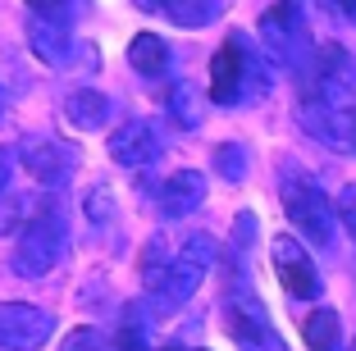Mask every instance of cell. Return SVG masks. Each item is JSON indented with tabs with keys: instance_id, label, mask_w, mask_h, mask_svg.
Returning <instances> with one entry per match:
<instances>
[{
	"instance_id": "cell-1",
	"label": "cell",
	"mask_w": 356,
	"mask_h": 351,
	"mask_svg": "<svg viewBox=\"0 0 356 351\" xmlns=\"http://www.w3.org/2000/svg\"><path fill=\"white\" fill-rule=\"evenodd\" d=\"M265 92H270L265 55H256V46L242 32H229V42L210 60V101L215 105H247V101H261Z\"/></svg>"
},
{
	"instance_id": "cell-2",
	"label": "cell",
	"mask_w": 356,
	"mask_h": 351,
	"mask_svg": "<svg viewBox=\"0 0 356 351\" xmlns=\"http://www.w3.org/2000/svg\"><path fill=\"white\" fill-rule=\"evenodd\" d=\"M69 251V219L60 206H42L14 242V274L19 279H46Z\"/></svg>"
},
{
	"instance_id": "cell-3",
	"label": "cell",
	"mask_w": 356,
	"mask_h": 351,
	"mask_svg": "<svg viewBox=\"0 0 356 351\" xmlns=\"http://www.w3.org/2000/svg\"><path fill=\"white\" fill-rule=\"evenodd\" d=\"M210 265H215V238H210V233H192V238L174 251V260H169V269L156 279V288H147L151 306H156L160 315H169V310H178L183 301H192V292L206 283Z\"/></svg>"
},
{
	"instance_id": "cell-4",
	"label": "cell",
	"mask_w": 356,
	"mask_h": 351,
	"mask_svg": "<svg viewBox=\"0 0 356 351\" xmlns=\"http://www.w3.org/2000/svg\"><path fill=\"white\" fill-rule=\"evenodd\" d=\"M283 192V210L293 219V228L315 247H329L334 242V224H338V206L320 192V183H311L306 174H283L279 183Z\"/></svg>"
},
{
	"instance_id": "cell-5",
	"label": "cell",
	"mask_w": 356,
	"mask_h": 351,
	"mask_svg": "<svg viewBox=\"0 0 356 351\" xmlns=\"http://www.w3.org/2000/svg\"><path fill=\"white\" fill-rule=\"evenodd\" d=\"M261 46L283 69H306V64L315 60L311 28H306L297 0H279V5H270V10L261 14Z\"/></svg>"
},
{
	"instance_id": "cell-6",
	"label": "cell",
	"mask_w": 356,
	"mask_h": 351,
	"mask_svg": "<svg viewBox=\"0 0 356 351\" xmlns=\"http://www.w3.org/2000/svg\"><path fill=\"white\" fill-rule=\"evenodd\" d=\"M224 329H229L238 351H288V342L279 338V329L270 324V315H265V306L256 297H229Z\"/></svg>"
},
{
	"instance_id": "cell-7",
	"label": "cell",
	"mask_w": 356,
	"mask_h": 351,
	"mask_svg": "<svg viewBox=\"0 0 356 351\" xmlns=\"http://www.w3.org/2000/svg\"><path fill=\"white\" fill-rule=\"evenodd\" d=\"M55 333V315L28 301H0V347L5 351H37Z\"/></svg>"
},
{
	"instance_id": "cell-8",
	"label": "cell",
	"mask_w": 356,
	"mask_h": 351,
	"mask_svg": "<svg viewBox=\"0 0 356 351\" xmlns=\"http://www.w3.org/2000/svg\"><path fill=\"white\" fill-rule=\"evenodd\" d=\"M270 256H274V274H279L288 297H297V301L320 297V269H315L311 251H306L293 233H279V238L270 242Z\"/></svg>"
},
{
	"instance_id": "cell-9",
	"label": "cell",
	"mask_w": 356,
	"mask_h": 351,
	"mask_svg": "<svg viewBox=\"0 0 356 351\" xmlns=\"http://www.w3.org/2000/svg\"><path fill=\"white\" fill-rule=\"evenodd\" d=\"M19 160L42 187H64L69 174L78 169V151L69 142H60V137H28L19 146Z\"/></svg>"
},
{
	"instance_id": "cell-10",
	"label": "cell",
	"mask_w": 356,
	"mask_h": 351,
	"mask_svg": "<svg viewBox=\"0 0 356 351\" xmlns=\"http://www.w3.org/2000/svg\"><path fill=\"white\" fill-rule=\"evenodd\" d=\"M311 78H315V87H311L315 96H325V101H334V105H347V96L356 92V60L338 42H329V46L315 51Z\"/></svg>"
},
{
	"instance_id": "cell-11",
	"label": "cell",
	"mask_w": 356,
	"mask_h": 351,
	"mask_svg": "<svg viewBox=\"0 0 356 351\" xmlns=\"http://www.w3.org/2000/svg\"><path fill=\"white\" fill-rule=\"evenodd\" d=\"M297 119H302L306 133L320 137L325 146H338V151L356 146L352 142V119H347V110H343V105H334V101H325V96L306 92L302 105H297Z\"/></svg>"
},
{
	"instance_id": "cell-12",
	"label": "cell",
	"mask_w": 356,
	"mask_h": 351,
	"mask_svg": "<svg viewBox=\"0 0 356 351\" xmlns=\"http://www.w3.org/2000/svg\"><path fill=\"white\" fill-rule=\"evenodd\" d=\"M110 155H115L124 169L156 165V160H160V133H156V124L133 119V124H124L119 133H110Z\"/></svg>"
},
{
	"instance_id": "cell-13",
	"label": "cell",
	"mask_w": 356,
	"mask_h": 351,
	"mask_svg": "<svg viewBox=\"0 0 356 351\" xmlns=\"http://www.w3.org/2000/svg\"><path fill=\"white\" fill-rule=\"evenodd\" d=\"M206 201V174L201 169H174L160 187V210L165 219H183Z\"/></svg>"
},
{
	"instance_id": "cell-14",
	"label": "cell",
	"mask_w": 356,
	"mask_h": 351,
	"mask_svg": "<svg viewBox=\"0 0 356 351\" xmlns=\"http://www.w3.org/2000/svg\"><path fill=\"white\" fill-rule=\"evenodd\" d=\"M64 119L78 133H96V128L110 124V96L96 92V87H78V92L64 96Z\"/></svg>"
},
{
	"instance_id": "cell-15",
	"label": "cell",
	"mask_w": 356,
	"mask_h": 351,
	"mask_svg": "<svg viewBox=\"0 0 356 351\" xmlns=\"http://www.w3.org/2000/svg\"><path fill=\"white\" fill-rule=\"evenodd\" d=\"M28 46H32V55L42 64H51V69H64V64H69V32H64V23L32 19L28 23Z\"/></svg>"
},
{
	"instance_id": "cell-16",
	"label": "cell",
	"mask_w": 356,
	"mask_h": 351,
	"mask_svg": "<svg viewBox=\"0 0 356 351\" xmlns=\"http://www.w3.org/2000/svg\"><path fill=\"white\" fill-rule=\"evenodd\" d=\"M128 64H133L142 78H165L169 73V42L156 32H137L128 42Z\"/></svg>"
},
{
	"instance_id": "cell-17",
	"label": "cell",
	"mask_w": 356,
	"mask_h": 351,
	"mask_svg": "<svg viewBox=\"0 0 356 351\" xmlns=\"http://www.w3.org/2000/svg\"><path fill=\"white\" fill-rule=\"evenodd\" d=\"M220 10L224 0H165L169 23H178V28H210L220 19Z\"/></svg>"
},
{
	"instance_id": "cell-18",
	"label": "cell",
	"mask_w": 356,
	"mask_h": 351,
	"mask_svg": "<svg viewBox=\"0 0 356 351\" xmlns=\"http://www.w3.org/2000/svg\"><path fill=\"white\" fill-rule=\"evenodd\" d=\"M302 338L311 351H334L338 347V310H329V306L311 310L306 324H302Z\"/></svg>"
},
{
	"instance_id": "cell-19",
	"label": "cell",
	"mask_w": 356,
	"mask_h": 351,
	"mask_svg": "<svg viewBox=\"0 0 356 351\" xmlns=\"http://www.w3.org/2000/svg\"><path fill=\"white\" fill-rule=\"evenodd\" d=\"M165 105H169V114H174V124H183V128H197V124H201V105H197V92H192L188 83H174V87H169Z\"/></svg>"
},
{
	"instance_id": "cell-20",
	"label": "cell",
	"mask_w": 356,
	"mask_h": 351,
	"mask_svg": "<svg viewBox=\"0 0 356 351\" xmlns=\"http://www.w3.org/2000/svg\"><path fill=\"white\" fill-rule=\"evenodd\" d=\"M215 169H220L224 178H229V183H242V178H247V151H242V146H215Z\"/></svg>"
},
{
	"instance_id": "cell-21",
	"label": "cell",
	"mask_w": 356,
	"mask_h": 351,
	"mask_svg": "<svg viewBox=\"0 0 356 351\" xmlns=\"http://www.w3.org/2000/svg\"><path fill=\"white\" fill-rule=\"evenodd\" d=\"M110 351H151V347H147V333H142V324H133V320H128L124 329L115 333Z\"/></svg>"
},
{
	"instance_id": "cell-22",
	"label": "cell",
	"mask_w": 356,
	"mask_h": 351,
	"mask_svg": "<svg viewBox=\"0 0 356 351\" xmlns=\"http://www.w3.org/2000/svg\"><path fill=\"white\" fill-rule=\"evenodd\" d=\"M60 351H105V338L96 329H74L60 342Z\"/></svg>"
},
{
	"instance_id": "cell-23",
	"label": "cell",
	"mask_w": 356,
	"mask_h": 351,
	"mask_svg": "<svg viewBox=\"0 0 356 351\" xmlns=\"http://www.w3.org/2000/svg\"><path fill=\"white\" fill-rule=\"evenodd\" d=\"M37 19H51V23H60V19H69V10H74V0H23Z\"/></svg>"
},
{
	"instance_id": "cell-24",
	"label": "cell",
	"mask_w": 356,
	"mask_h": 351,
	"mask_svg": "<svg viewBox=\"0 0 356 351\" xmlns=\"http://www.w3.org/2000/svg\"><path fill=\"white\" fill-rule=\"evenodd\" d=\"M334 206H338V219H343V228L356 238V183H347L343 192H338V201H334Z\"/></svg>"
},
{
	"instance_id": "cell-25",
	"label": "cell",
	"mask_w": 356,
	"mask_h": 351,
	"mask_svg": "<svg viewBox=\"0 0 356 351\" xmlns=\"http://www.w3.org/2000/svg\"><path fill=\"white\" fill-rule=\"evenodd\" d=\"M105 201H110V192H105V187H96V192H92V201H87V215H92L96 224H101V219L110 215V210H105Z\"/></svg>"
},
{
	"instance_id": "cell-26",
	"label": "cell",
	"mask_w": 356,
	"mask_h": 351,
	"mask_svg": "<svg viewBox=\"0 0 356 351\" xmlns=\"http://www.w3.org/2000/svg\"><path fill=\"white\" fill-rule=\"evenodd\" d=\"M10 174H14V151H10V146H0V192L10 187Z\"/></svg>"
},
{
	"instance_id": "cell-27",
	"label": "cell",
	"mask_w": 356,
	"mask_h": 351,
	"mask_svg": "<svg viewBox=\"0 0 356 351\" xmlns=\"http://www.w3.org/2000/svg\"><path fill=\"white\" fill-rule=\"evenodd\" d=\"M334 5H338V10H343V14H347V19H352V23H356V0H334Z\"/></svg>"
},
{
	"instance_id": "cell-28",
	"label": "cell",
	"mask_w": 356,
	"mask_h": 351,
	"mask_svg": "<svg viewBox=\"0 0 356 351\" xmlns=\"http://www.w3.org/2000/svg\"><path fill=\"white\" fill-rule=\"evenodd\" d=\"M133 5H137V10H147V14L151 10H165V0H133Z\"/></svg>"
},
{
	"instance_id": "cell-29",
	"label": "cell",
	"mask_w": 356,
	"mask_h": 351,
	"mask_svg": "<svg viewBox=\"0 0 356 351\" xmlns=\"http://www.w3.org/2000/svg\"><path fill=\"white\" fill-rule=\"evenodd\" d=\"M5 105H10V96H5V87H0V114H5Z\"/></svg>"
},
{
	"instance_id": "cell-30",
	"label": "cell",
	"mask_w": 356,
	"mask_h": 351,
	"mask_svg": "<svg viewBox=\"0 0 356 351\" xmlns=\"http://www.w3.org/2000/svg\"><path fill=\"white\" fill-rule=\"evenodd\" d=\"M352 142H356V119H352Z\"/></svg>"
},
{
	"instance_id": "cell-31",
	"label": "cell",
	"mask_w": 356,
	"mask_h": 351,
	"mask_svg": "<svg viewBox=\"0 0 356 351\" xmlns=\"http://www.w3.org/2000/svg\"><path fill=\"white\" fill-rule=\"evenodd\" d=\"M347 351H356V342H352V347H347Z\"/></svg>"
}]
</instances>
